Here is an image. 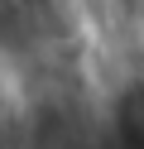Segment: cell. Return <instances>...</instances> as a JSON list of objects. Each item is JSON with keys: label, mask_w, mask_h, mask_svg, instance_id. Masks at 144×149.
Instances as JSON below:
<instances>
[{"label": "cell", "mask_w": 144, "mask_h": 149, "mask_svg": "<svg viewBox=\"0 0 144 149\" xmlns=\"http://www.w3.org/2000/svg\"><path fill=\"white\" fill-rule=\"evenodd\" d=\"M86 15L101 29H139L144 24V0H86Z\"/></svg>", "instance_id": "obj_1"}]
</instances>
